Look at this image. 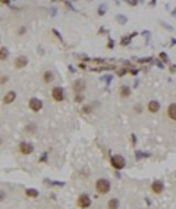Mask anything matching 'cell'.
<instances>
[{
    "mask_svg": "<svg viewBox=\"0 0 176 209\" xmlns=\"http://www.w3.org/2000/svg\"><path fill=\"white\" fill-rule=\"evenodd\" d=\"M28 108L32 110V112H40L41 108H43V102L40 99H37V97H31L28 100Z\"/></svg>",
    "mask_w": 176,
    "mask_h": 209,
    "instance_id": "5",
    "label": "cell"
},
{
    "mask_svg": "<svg viewBox=\"0 0 176 209\" xmlns=\"http://www.w3.org/2000/svg\"><path fill=\"white\" fill-rule=\"evenodd\" d=\"M156 2H157V0H151V2H150V5H151V6H154V5H156Z\"/></svg>",
    "mask_w": 176,
    "mask_h": 209,
    "instance_id": "36",
    "label": "cell"
},
{
    "mask_svg": "<svg viewBox=\"0 0 176 209\" xmlns=\"http://www.w3.org/2000/svg\"><path fill=\"white\" fill-rule=\"evenodd\" d=\"M2 3H3V5H7V3H9V0H2Z\"/></svg>",
    "mask_w": 176,
    "mask_h": 209,
    "instance_id": "37",
    "label": "cell"
},
{
    "mask_svg": "<svg viewBox=\"0 0 176 209\" xmlns=\"http://www.w3.org/2000/svg\"><path fill=\"white\" fill-rule=\"evenodd\" d=\"M52 2H63V0H52Z\"/></svg>",
    "mask_w": 176,
    "mask_h": 209,
    "instance_id": "39",
    "label": "cell"
},
{
    "mask_svg": "<svg viewBox=\"0 0 176 209\" xmlns=\"http://www.w3.org/2000/svg\"><path fill=\"white\" fill-rule=\"evenodd\" d=\"M169 69H170V72H172V74H176V65H170V68H169Z\"/></svg>",
    "mask_w": 176,
    "mask_h": 209,
    "instance_id": "32",
    "label": "cell"
},
{
    "mask_svg": "<svg viewBox=\"0 0 176 209\" xmlns=\"http://www.w3.org/2000/svg\"><path fill=\"white\" fill-rule=\"evenodd\" d=\"M131 40H132V35H128V37H123V39L120 40V44H122V46H128V44L131 43Z\"/></svg>",
    "mask_w": 176,
    "mask_h": 209,
    "instance_id": "18",
    "label": "cell"
},
{
    "mask_svg": "<svg viewBox=\"0 0 176 209\" xmlns=\"http://www.w3.org/2000/svg\"><path fill=\"white\" fill-rule=\"evenodd\" d=\"M15 99H16V93L15 91H7L6 94H5V97H3V103L5 105H10L12 102H15Z\"/></svg>",
    "mask_w": 176,
    "mask_h": 209,
    "instance_id": "10",
    "label": "cell"
},
{
    "mask_svg": "<svg viewBox=\"0 0 176 209\" xmlns=\"http://www.w3.org/2000/svg\"><path fill=\"white\" fill-rule=\"evenodd\" d=\"M50 94H52L53 100H56V102H63L65 100V90H63V87H60V85L53 87L52 91H50Z\"/></svg>",
    "mask_w": 176,
    "mask_h": 209,
    "instance_id": "3",
    "label": "cell"
},
{
    "mask_svg": "<svg viewBox=\"0 0 176 209\" xmlns=\"http://www.w3.org/2000/svg\"><path fill=\"white\" fill-rule=\"evenodd\" d=\"M82 110H84V114H90V112H91L90 106H84V109H82Z\"/></svg>",
    "mask_w": 176,
    "mask_h": 209,
    "instance_id": "31",
    "label": "cell"
},
{
    "mask_svg": "<svg viewBox=\"0 0 176 209\" xmlns=\"http://www.w3.org/2000/svg\"><path fill=\"white\" fill-rule=\"evenodd\" d=\"M110 165L115 168L116 171H119V169H123L125 168L126 161H125V158L120 156V155H113V156H110Z\"/></svg>",
    "mask_w": 176,
    "mask_h": 209,
    "instance_id": "2",
    "label": "cell"
},
{
    "mask_svg": "<svg viewBox=\"0 0 176 209\" xmlns=\"http://www.w3.org/2000/svg\"><path fill=\"white\" fill-rule=\"evenodd\" d=\"M94 62H97V64H104V59H93Z\"/></svg>",
    "mask_w": 176,
    "mask_h": 209,
    "instance_id": "34",
    "label": "cell"
},
{
    "mask_svg": "<svg viewBox=\"0 0 176 209\" xmlns=\"http://www.w3.org/2000/svg\"><path fill=\"white\" fill-rule=\"evenodd\" d=\"M104 14H106V5L98 6V15H100V16H103Z\"/></svg>",
    "mask_w": 176,
    "mask_h": 209,
    "instance_id": "22",
    "label": "cell"
},
{
    "mask_svg": "<svg viewBox=\"0 0 176 209\" xmlns=\"http://www.w3.org/2000/svg\"><path fill=\"white\" fill-rule=\"evenodd\" d=\"M147 110L151 112V114H157L160 110V102L159 100H150L147 103Z\"/></svg>",
    "mask_w": 176,
    "mask_h": 209,
    "instance_id": "7",
    "label": "cell"
},
{
    "mask_svg": "<svg viewBox=\"0 0 176 209\" xmlns=\"http://www.w3.org/2000/svg\"><path fill=\"white\" fill-rule=\"evenodd\" d=\"M172 15H173V16H176V9H175V10L172 12Z\"/></svg>",
    "mask_w": 176,
    "mask_h": 209,
    "instance_id": "38",
    "label": "cell"
},
{
    "mask_svg": "<svg viewBox=\"0 0 176 209\" xmlns=\"http://www.w3.org/2000/svg\"><path fill=\"white\" fill-rule=\"evenodd\" d=\"M119 94H120V97H123V99H128V97L131 96V89L128 87V85H120L119 87Z\"/></svg>",
    "mask_w": 176,
    "mask_h": 209,
    "instance_id": "13",
    "label": "cell"
},
{
    "mask_svg": "<svg viewBox=\"0 0 176 209\" xmlns=\"http://www.w3.org/2000/svg\"><path fill=\"white\" fill-rule=\"evenodd\" d=\"M107 47H109V49H113V47H115V41H113V40H109V41H107Z\"/></svg>",
    "mask_w": 176,
    "mask_h": 209,
    "instance_id": "28",
    "label": "cell"
},
{
    "mask_svg": "<svg viewBox=\"0 0 176 209\" xmlns=\"http://www.w3.org/2000/svg\"><path fill=\"white\" fill-rule=\"evenodd\" d=\"M157 66H159V68H163V66H165V65H163L161 62H157Z\"/></svg>",
    "mask_w": 176,
    "mask_h": 209,
    "instance_id": "35",
    "label": "cell"
},
{
    "mask_svg": "<svg viewBox=\"0 0 176 209\" xmlns=\"http://www.w3.org/2000/svg\"><path fill=\"white\" fill-rule=\"evenodd\" d=\"M84 100V96L81 94V93H78L77 96H75V102H77V103H79V102H82Z\"/></svg>",
    "mask_w": 176,
    "mask_h": 209,
    "instance_id": "24",
    "label": "cell"
},
{
    "mask_svg": "<svg viewBox=\"0 0 176 209\" xmlns=\"http://www.w3.org/2000/svg\"><path fill=\"white\" fill-rule=\"evenodd\" d=\"M159 57L163 60V62H169V57H167V55H166L165 52H161V53L159 55Z\"/></svg>",
    "mask_w": 176,
    "mask_h": 209,
    "instance_id": "23",
    "label": "cell"
},
{
    "mask_svg": "<svg viewBox=\"0 0 176 209\" xmlns=\"http://www.w3.org/2000/svg\"><path fill=\"white\" fill-rule=\"evenodd\" d=\"M167 116L172 121H176V103H170L167 106Z\"/></svg>",
    "mask_w": 176,
    "mask_h": 209,
    "instance_id": "12",
    "label": "cell"
},
{
    "mask_svg": "<svg viewBox=\"0 0 176 209\" xmlns=\"http://www.w3.org/2000/svg\"><path fill=\"white\" fill-rule=\"evenodd\" d=\"M103 80H104L107 84H110V83H112V75H106V77H103Z\"/></svg>",
    "mask_w": 176,
    "mask_h": 209,
    "instance_id": "27",
    "label": "cell"
},
{
    "mask_svg": "<svg viewBox=\"0 0 176 209\" xmlns=\"http://www.w3.org/2000/svg\"><path fill=\"white\" fill-rule=\"evenodd\" d=\"M110 187H112V184H110V181H109L107 178H100V180L95 181V190H97V193H100V194L109 193V191H110Z\"/></svg>",
    "mask_w": 176,
    "mask_h": 209,
    "instance_id": "1",
    "label": "cell"
},
{
    "mask_svg": "<svg viewBox=\"0 0 176 209\" xmlns=\"http://www.w3.org/2000/svg\"><path fill=\"white\" fill-rule=\"evenodd\" d=\"M7 56H9L7 49H6V47H2V49H0V59H2V60H6Z\"/></svg>",
    "mask_w": 176,
    "mask_h": 209,
    "instance_id": "16",
    "label": "cell"
},
{
    "mask_svg": "<svg viewBox=\"0 0 176 209\" xmlns=\"http://www.w3.org/2000/svg\"><path fill=\"white\" fill-rule=\"evenodd\" d=\"M128 3H129L131 6H136V5H138V0H128Z\"/></svg>",
    "mask_w": 176,
    "mask_h": 209,
    "instance_id": "30",
    "label": "cell"
},
{
    "mask_svg": "<svg viewBox=\"0 0 176 209\" xmlns=\"http://www.w3.org/2000/svg\"><path fill=\"white\" fill-rule=\"evenodd\" d=\"M153 57L151 56H148V57H141V59H138V62L140 64H148V62H151Z\"/></svg>",
    "mask_w": 176,
    "mask_h": 209,
    "instance_id": "21",
    "label": "cell"
},
{
    "mask_svg": "<svg viewBox=\"0 0 176 209\" xmlns=\"http://www.w3.org/2000/svg\"><path fill=\"white\" fill-rule=\"evenodd\" d=\"M73 2H77V0H73Z\"/></svg>",
    "mask_w": 176,
    "mask_h": 209,
    "instance_id": "40",
    "label": "cell"
},
{
    "mask_svg": "<svg viewBox=\"0 0 176 209\" xmlns=\"http://www.w3.org/2000/svg\"><path fill=\"white\" fill-rule=\"evenodd\" d=\"M27 65H28V57L27 56H18L15 59V68L22 69V68H25Z\"/></svg>",
    "mask_w": 176,
    "mask_h": 209,
    "instance_id": "9",
    "label": "cell"
},
{
    "mask_svg": "<svg viewBox=\"0 0 176 209\" xmlns=\"http://www.w3.org/2000/svg\"><path fill=\"white\" fill-rule=\"evenodd\" d=\"M40 162H47V153H43V156L40 158Z\"/></svg>",
    "mask_w": 176,
    "mask_h": 209,
    "instance_id": "29",
    "label": "cell"
},
{
    "mask_svg": "<svg viewBox=\"0 0 176 209\" xmlns=\"http://www.w3.org/2000/svg\"><path fill=\"white\" fill-rule=\"evenodd\" d=\"M128 72L131 74V75H134V77H135V75H138V72H140V71H138V69H129Z\"/></svg>",
    "mask_w": 176,
    "mask_h": 209,
    "instance_id": "26",
    "label": "cell"
},
{
    "mask_svg": "<svg viewBox=\"0 0 176 209\" xmlns=\"http://www.w3.org/2000/svg\"><path fill=\"white\" fill-rule=\"evenodd\" d=\"M77 205L79 208H90L91 206V199H90V196H88L87 193H82L78 196V199H77Z\"/></svg>",
    "mask_w": 176,
    "mask_h": 209,
    "instance_id": "4",
    "label": "cell"
},
{
    "mask_svg": "<svg viewBox=\"0 0 176 209\" xmlns=\"http://www.w3.org/2000/svg\"><path fill=\"white\" fill-rule=\"evenodd\" d=\"M72 89L77 91V93H81L85 90V84H84V80H77L73 84H72Z\"/></svg>",
    "mask_w": 176,
    "mask_h": 209,
    "instance_id": "11",
    "label": "cell"
},
{
    "mask_svg": "<svg viewBox=\"0 0 176 209\" xmlns=\"http://www.w3.org/2000/svg\"><path fill=\"white\" fill-rule=\"evenodd\" d=\"M65 5H66V6H68V7H69L71 10H75V9H73V6L71 5V2H66V0H65Z\"/></svg>",
    "mask_w": 176,
    "mask_h": 209,
    "instance_id": "33",
    "label": "cell"
},
{
    "mask_svg": "<svg viewBox=\"0 0 176 209\" xmlns=\"http://www.w3.org/2000/svg\"><path fill=\"white\" fill-rule=\"evenodd\" d=\"M163 190H165V184H163V181H159V180L153 181V184H151V191L154 194H160Z\"/></svg>",
    "mask_w": 176,
    "mask_h": 209,
    "instance_id": "8",
    "label": "cell"
},
{
    "mask_svg": "<svg viewBox=\"0 0 176 209\" xmlns=\"http://www.w3.org/2000/svg\"><path fill=\"white\" fill-rule=\"evenodd\" d=\"M52 32H53V34H54V35L57 37V40H59L60 43H63V44H65V40H63V37L60 35V32H59V31H57L56 28H53V30H52Z\"/></svg>",
    "mask_w": 176,
    "mask_h": 209,
    "instance_id": "19",
    "label": "cell"
},
{
    "mask_svg": "<svg viewBox=\"0 0 176 209\" xmlns=\"http://www.w3.org/2000/svg\"><path fill=\"white\" fill-rule=\"evenodd\" d=\"M19 152L22 153V155H31L32 152H34V146L31 144V143H27V141H22V143H19Z\"/></svg>",
    "mask_w": 176,
    "mask_h": 209,
    "instance_id": "6",
    "label": "cell"
},
{
    "mask_svg": "<svg viewBox=\"0 0 176 209\" xmlns=\"http://www.w3.org/2000/svg\"><path fill=\"white\" fill-rule=\"evenodd\" d=\"M109 208H119V200L118 199H110L109 203H107Z\"/></svg>",
    "mask_w": 176,
    "mask_h": 209,
    "instance_id": "17",
    "label": "cell"
},
{
    "mask_svg": "<svg viewBox=\"0 0 176 209\" xmlns=\"http://www.w3.org/2000/svg\"><path fill=\"white\" fill-rule=\"evenodd\" d=\"M125 74H128V71L125 69V68H123V69H119V71H118V77H123Z\"/></svg>",
    "mask_w": 176,
    "mask_h": 209,
    "instance_id": "25",
    "label": "cell"
},
{
    "mask_svg": "<svg viewBox=\"0 0 176 209\" xmlns=\"http://www.w3.org/2000/svg\"><path fill=\"white\" fill-rule=\"evenodd\" d=\"M116 21H118V22H120L122 25H123V24H126L128 18H126V16H122V15H116Z\"/></svg>",
    "mask_w": 176,
    "mask_h": 209,
    "instance_id": "20",
    "label": "cell"
},
{
    "mask_svg": "<svg viewBox=\"0 0 176 209\" xmlns=\"http://www.w3.org/2000/svg\"><path fill=\"white\" fill-rule=\"evenodd\" d=\"M25 194L28 196V198H38V190H35V189H27L25 190Z\"/></svg>",
    "mask_w": 176,
    "mask_h": 209,
    "instance_id": "15",
    "label": "cell"
},
{
    "mask_svg": "<svg viewBox=\"0 0 176 209\" xmlns=\"http://www.w3.org/2000/svg\"><path fill=\"white\" fill-rule=\"evenodd\" d=\"M53 80H54V75H53L52 71H46V72L43 74V83L50 84V83H53Z\"/></svg>",
    "mask_w": 176,
    "mask_h": 209,
    "instance_id": "14",
    "label": "cell"
}]
</instances>
